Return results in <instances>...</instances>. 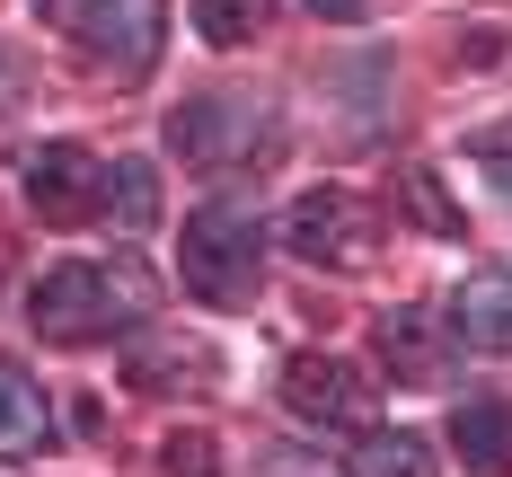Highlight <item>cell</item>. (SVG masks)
Here are the masks:
<instances>
[{
  "label": "cell",
  "instance_id": "52a82bcc",
  "mask_svg": "<svg viewBox=\"0 0 512 477\" xmlns=\"http://www.w3.org/2000/svg\"><path fill=\"white\" fill-rule=\"evenodd\" d=\"M283 407L301 424H354L362 416V371L336 354H292L283 363Z\"/></svg>",
  "mask_w": 512,
  "mask_h": 477
},
{
  "label": "cell",
  "instance_id": "9a60e30c",
  "mask_svg": "<svg viewBox=\"0 0 512 477\" xmlns=\"http://www.w3.org/2000/svg\"><path fill=\"white\" fill-rule=\"evenodd\" d=\"M142 389H186V380H177V371H212V354H186V345H159V354H142Z\"/></svg>",
  "mask_w": 512,
  "mask_h": 477
},
{
  "label": "cell",
  "instance_id": "9c48e42d",
  "mask_svg": "<svg viewBox=\"0 0 512 477\" xmlns=\"http://www.w3.org/2000/svg\"><path fill=\"white\" fill-rule=\"evenodd\" d=\"M451 451L468 460V477H512V398H468L451 416Z\"/></svg>",
  "mask_w": 512,
  "mask_h": 477
},
{
  "label": "cell",
  "instance_id": "8fae6325",
  "mask_svg": "<svg viewBox=\"0 0 512 477\" xmlns=\"http://www.w3.org/2000/svg\"><path fill=\"white\" fill-rule=\"evenodd\" d=\"M345 460H354V477H442L433 442H424V433H407V424H380V433H362Z\"/></svg>",
  "mask_w": 512,
  "mask_h": 477
},
{
  "label": "cell",
  "instance_id": "7a4b0ae2",
  "mask_svg": "<svg viewBox=\"0 0 512 477\" xmlns=\"http://www.w3.org/2000/svg\"><path fill=\"white\" fill-rule=\"evenodd\" d=\"M177 274H186V292H195L204 310H239V301H256V283H265V221H256L248 204L186 212Z\"/></svg>",
  "mask_w": 512,
  "mask_h": 477
},
{
  "label": "cell",
  "instance_id": "277c9868",
  "mask_svg": "<svg viewBox=\"0 0 512 477\" xmlns=\"http://www.w3.org/2000/svg\"><path fill=\"white\" fill-rule=\"evenodd\" d=\"M53 36L71 53H89L98 71H151L159 62V27H168V0H36Z\"/></svg>",
  "mask_w": 512,
  "mask_h": 477
},
{
  "label": "cell",
  "instance_id": "5bb4252c",
  "mask_svg": "<svg viewBox=\"0 0 512 477\" xmlns=\"http://www.w3.org/2000/svg\"><path fill=\"white\" fill-rule=\"evenodd\" d=\"M159 469H168V477H221L212 433H168V442H159Z\"/></svg>",
  "mask_w": 512,
  "mask_h": 477
},
{
  "label": "cell",
  "instance_id": "7c38bea8",
  "mask_svg": "<svg viewBox=\"0 0 512 477\" xmlns=\"http://www.w3.org/2000/svg\"><path fill=\"white\" fill-rule=\"evenodd\" d=\"M98 212H106V221H124V230H151V221H159V177H151V159H106Z\"/></svg>",
  "mask_w": 512,
  "mask_h": 477
},
{
  "label": "cell",
  "instance_id": "5b68a950",
  "mask_svg": "<svg viewBox=\"0 0 512 477\" xmlns=\"http://www.w3.org/2000/svg\"><path fill=\"white\" fill-rule=\"evenodd\" d=\"M283 248L301 265H327V274H354V265L380 257V212L345 195V186H309L301 204L283 212Z\"/></svg>",
  "mask_w": 512,
  "mask_h": 477
},
{
  "label": "cell",
  "instance_id": "30bf717a",
  "mask_svg": "<svg viewBox=\"0 0 512 477\" xmlns=\"http://www.w3.org/2000/svg\"><path fill=\"white\" fill-rule=\"evenodd\" d=\"M53 442V398L18 363H0V460H36Z\"/></svg>",
  "mask_w": 512,
  "mask_h": 477
},
{
  "label": "cell",
  "instance_id": "4fadbf2b",
  "mask_svg": "<svg viewBox=\"0 0 512 477\" xmlns=\"http://www.w3.org/2000/svg\"><path fill=\"white\" fill-rule=\"evenodd\" d=\"M265 9L274 0H195V27H204V45H248L265 27Z\"/></svg>",
  "mask_w": 512,
  "mask_h": 477
},
{
  "label": "cell",
  "instance_id": "e0dca14e",
  "mask_svg": "<svg viewBox=\"0 0 512 477\" xmlns=\"http://www.w3.org/2000/svg\"><path fill=\"white\" fill-rule=\"evenodd\" d=\"M18 98V62H9V53H0V106Z\"/></svg>",
  "mask_w": 512,
  "mask_h": 477
},
{
  "label": "cell",
  "instance_id": "6da1fadb",
  "mask_svg": "<svg viewBox=\"0 0 512 477\" xmlns=\"http://www.w3.org/2000/svg\"><path fill=\"white\" fill-rule=\"evenodd\" d=\"M151 318V274L133 257L115 265H53L27 283V327L45 345H106V336H133Z\"/></svg>",
  "mask_w": 512,
  "mask_h": 477
},
{
  "label": "cell",
  "instance_id": "ba28073f",
  "mask_svg": "<svg viewBox=\"0 0 512 477\" xmlns=\"http://www.w3.org/2000/svg\"><path fill=\"white\" fill-rule=\"evenodd\" d=\"M442 318H451V336L477 345V354H512V274H468Z\"/></svg>",
  "mask_w": 512,
  "mask_h": 477
},
{
  "label": "cell",
  "instance_id": "2e32d148",
  "mask_svg": "<svg viewBox=\"0 0 512 477\" xmlns=\"http://www.w3.org/2000/svg\"><path fill=\"white\" fill-rule=\"evenodd\" d=\"M477 168H486V177L512 195V133H486V142H477Z\"/></svg>",
  "mask_w": 512,
  "mask_h": 477
},
{
  "label": "cell",
  "instance_id": "8992f818",
  "mask_svg": "<svg viewBox=\"0 0 512 477\" xmlns=\"http://www.w3.org/2000/svg\"><path fill=\"white\" fill-rule=\"evenodd\" d=\"M18 168H27V204L45 212V221H98V186H106L98 151H80V142H36Z\"/></svg>",
  "mask_w": 512,
  "mask_h": 477
},
{
  "label": "cell",
  "instance_id": "3957f363",
  "mask_svg": "<svg viewBox=\"0 0 512 477\" xmlns=\"http://www.w3.org/2000/svg\"><path fill=\"white\" fill-rule=\"evenodd\" d=\"M274 142H283V106L256 89H212V98H186L168 115V151L186 168H248Z\"/></svg>",
  "mask_w": 512,
  "mask_h": 477
}]
</instances>
